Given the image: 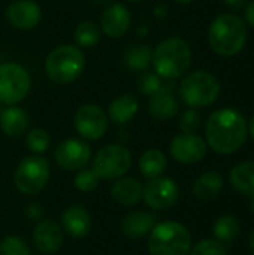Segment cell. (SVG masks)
<instances>
[{
  "mask_svg": "<svg viewBox=\"0 0 254 255\" xmlns=\"http://www.w3.org/2000/svg\"><path fill=\"white\" fill-rule=\"evenodd\" d=\"M202 126V118L196 109H187L180 118V128L183 133H196Z\"/></svg>",
  "mask_w": 254,
  "mask_h": 255,
  "instance_id": "836d02e7",
  "label": "cell"
},
{
  "mask_svg": "<svg viewBox=\"0 0 254 255\" xmlns=\"http://www.w3.org/2000/svg\"><path fill=\"white\" fill-rule=\"evenodd\" d=\"M85 69V55L81 48L66 43L54 48L45 60V72L48 78L60 85L76 81Z\"/></svg>",
  "mask_w": 254,
  "mask_h": 255,
  "instance_id": "277c9868",
  "label": "cell"
},
{
  "mask_svg": "<svg viewBox=\"0 0 254 255\" xmlns=\"http://www.w3.org/2000/svg\"><path fill=\"white\" fill-rule=\"evenodd\" d=\"M73 184L75 187L82 191V193H90V191H94L99 185V178L97 175L93 172V169H81L78 170L75 179H73Z\"/></svg>",
  "mask_w": 254,
  "mask_h": 255,
  "instance_id": "4dcf8cb0",
  "label": "cell"
},
{
  "mask_svg": "<svg viewBox=\"0 0 254 255\" xmlns=\"http://www.w3.org/2000/svg\"><path fill=\"white\" fill-rule=\"evenodd\" d=\"M130 22H132L130 12L121 3H114L109 7H106L100 18V25L103 33L114 39L124 36L130 28Z\"/></svg>",
  "mask_w": 254,
  "mask_h": 255,
  "instance_id": "2e32d148",
  "label": "cell"
},
{
  "mask_svg": "<svg viewBox=\"0 0 254 255\" xmlns=\"http://www.w3.org/2000/svg\"><path fill=\"white\" fill-rule=\"evenodd\" d=\"M100 39V30L91 19L81 21L75 28V42L81 48H91Z\"/></svg>",
  "mask_w": 254,
  "mask_h": 255,
  "instance_id": "83f0119b",
  "label": "cell"
},
{
  "mask_svg": "<svg viewBox=\"0 0 254 255\" xmlns=\"http://www.w3.org/2000/svg\"><path fill=\"white\" fill-rule=\"evenodd\" d=\"M169 151L175 161L181 164H196L207 157L208 145L196 133H181L172 139Z\"/></svg>",
  "mask_w": 254,
  "mask_h": 255,
  "instance_id": "4fadbf2b",
  "label": "cell"
},
{
  "mask_svg": "<svg viewBox=\"0 0 254 255\" xmlns=\"http://www.w3.org/2000/svg\"><path fill=\"white\" fill-rule=\"evenodd\" d=\"M40 6L33 0H15L6 7L7 21L19 30L34 28L40 22Z\"/></svg>",
  "mask_w": 254,
  "mask_h": 255,
  "instance_id": "5bb4252c",
  "label": "cell"
},
{
  "mask_svg": "<svg viewBox=\"0 0 254 255\" xmlns=\"http://www.w3.org/2000/svg\"><path fill=\"white\" fill-rule=\"evenodd\" d=\"M132 167V154L123 145L103 146L93 160V172L99 179H118L123 178Z\"/></svg>",
  "mask_w": 254,
  "mask_h": 255,
  "instance_id": "ba28073f",
  "label": "cell"
},
{
  "mask_svg": "<svg viewBox=\"0 0 254 255\" xmlns=\"http://www.w3.org/2000/svg\"><path fill=\"white\" fill-rule=\"evenodd\" d=\"M31 78L28 72L16 63L0 64V103L13 106L24 100L30 91Z\"/></svg>",
  "mask_w": 254,
  "mask_h": 255,
  "instance_id": "9c48e42d",
  "label": "cell"
},
{
  "mask_svg": "<svg viewBox=\"0 0 254 255\" xmlns=\"http://www.w3.org/2000/svg\"><path fill=\"white\" fill-rule=\"evenodd\" d=\"M249 126L243 114L225 108L214 111L207 121V145L217 154L229 155L237 152L247 140Z\"/></svg>",
  "mask_w": 254,
  "mask_h": 255,
  "instance_id": "6da1fadb",
  "label": "cell"
},
{
  "mask_svg": "<svg viewBox=\"0 0 254 255\" xmlns=\"http://www.w3.org/2000/svg\"><path fill=\"white\" fill-rule=\"evenodd\" d=\"M49 181V164L40 155L25 157L16 167L13 173L15 188L25 194L34 196L39 194Z\"/></svg>",
  "mask_w": 254,
  "mask_h": 255,
  "instance_id": "52a82bcc",
  "label": "cell"
},
{
  "mask_svg": "<svg viewBox=\"0 0 254 255\" xmlns=\"http://www.w3.org/2000/svg\"><path fill=\"white\" fill-rule=\"evenodd\" d=\"M229 182L237 193L254 200V161L237 164L229 173Z\"/></svg>",
  "mask_w": 254,
  "mask_h": 255,
  "instance_id": "44dd1931",
  "label": "cell"
},
{
  "mask_svg": "<svg viewBox=\"0 0 254 255\" xmlns=\"http://www.w3.org/2000/svg\"><path fill=\"white\" fill-rule=\"evenodd\" d=\"M166 157L160 149H148L139 158L141 175L147 179H156L162 176V173L166 170Z\"/></svg>",
  "mask_w": 254,
  "mask_h": 255,
  "instance_id": "d4e9b609",
  "label": "cell"
},
{
  "mask_svg": "<svg viewBox=\"0 0 254 255\" xmlns=\"http://www.w3.org/2000/svg\"><path fill=\"white\" fill-rule=\"evenodd\" d=\"M127 1H141V0H127Z\"/></svg>",
  "mask_w": 254,
  "mask_h": 255,
  "instance_id": "b9f144b4",
  "label": "cell"
},
{
  "mask_svg": "<svg viewBox=\"0 0 254 255\" xmlns=\"http://www.w3.org/2000/svg\"><path fill=\"white\" fill-rule=\"evenodd\" d=\"M178 108L180 106H178L177 99L165 87L159 90L157 93H154L153 96H150L148 112L153 118L159 121H168L174 118L178 112Z\"/></svg>",
  "mask_w": 254,
  "mask_h": 255,
  "instance_id": "ffe728a7",
  "label": "cell"
},
{
  "mask_svg": "<svg viewBox=\"0 0 254 255\" xmlns=\"http://www.w3.org/2000/svg\"><path fill=\"white\" fill-rule=\"evenodd\" d=\"M208 42L214 52L232 57L243 51L247 42V25L235 13L219 15L208 28Z\"/></svg>",
  "mask_w": 254,
  "mask_h": 255,
  "instance_id": "7a4b0ae2",
  "label": "cell"
},
{
  "mask_svg": "<svg viewBox=\"0 0 254 255\" xmlns=\"http://www.w3.org/2000/svg\"><path fill=\"white\" fill-rule=\"evenodd\" d=\"M189 255H226V248L216 239H204L190 250Z\"/></svg>",
  "mask_w": 254,
  "mask_h": 255,
  "instance_id": "1f68e13d",
  "label": "cell"
},
{
  "mask_svg": "<svg viewBox=\"0 0 254 255\" xmlns=\"http://www.w3.org/2000/svg\"><path fill=\"white\" fill-rule=\"evenodd\" d=\"M240 232H241L240 221L232 215H222L213 224L214 238H216V241H219L222 244L234 242L240 236Z\"/></svg>",
  "mask_w": 254,
  "mask_h": 255,
  "instance_id": "484cf974",
  "label": "cell"
},
{
  "mask_svg": "<svg viewBox=\"0 0 254 255\" xmlns=\"http://www.w3.org/2000/svg\"><path fill=\"white\" fill-rule=\"evenodd\" d=\"M223 190V178L217 172H205L202 173L193 185V194L198 200L211 202L214 200Z\"/></svg>",
  "mask_w": 254,
  "mask_h": 255,
  "instance_id": "603a6c76",
  "label": "cell"
},
{
  "mask_svg": "<svg viewBox=\"0 0 254 255\" xmlns=\"http://www.w3.org/2000/svg\"><path fill=\"white\" fill-rule=\"evenodd\" d=\"M192 235L186 226L177 221L156 224L148 235V251L151 255H189Z\"/></svg>",
  "mask_w": 254,
  "mask_h": 255,
  "instance_id": "5b68a950",
  "label": "cell"
},
{
  "mask_svg": "<svg viewBox=\"0 0 254 255\" xmlns=\"http://www.w3.org/2000/svg\"><path fill=\"white\" fill-rule=\"evenodd\" d=\"M220 90V82L213 73L207 70H196L181 81L178 93L189 108L198 109L213 105L219 99Z\"/></svg>",
  "mask_w": 254,
  "mask_h": 255,
  "instance_id": "8992f818",
  "label": "cell"
},
{
  "mask_svg": "<svg viewBox=\"0 0 254 255\" xmlns=\"http://www.w3.org/2000/svg\"><path fill=\"white\" fill-rule=\"evenodd\" d=\"M151 63L154 72L165 79L183 76L192 64V51L181 37H168L153 51Z\"/></svg>",
  "mask_w": 254,
  "mask_h": 255,
  "instance_id": "3957f363",
  "label": "cell"
},
{
  "mask_svg": "<svg viewBox=\"0 0 254 255\" xmlns=\"http://www.w3.org/2000/svg\"><path fill=\"white\" fill-rule=\"evenodd\" d=\"M249 133H250L252 139L254 140V115L252 117V120H250V124H249Z\"/></svg>",
  "mask_w": 254,
  "mask_h": 255,
  "instance_id": "f35d334b",
  "label": "cell"
},
{
  "mask_svg": "<svg viewBox=\"0 0 254 255\" xmlns=\"http://www.w3.org/2000/svg\"><path fill=\"white\" fill-rule=\"evenodd\" d=\"M0 255H31V251L21 238L6 236L0 242Z\"/></svg>",
  "mask_w": 254,
  "mask_h": 255,
  "instance_id": "f546056e",
  "label": "cell"
},
{
  "mask_svg": "<svg viewBox=\"0 0 254 255\" xmlns=\"http://www.w3.org/2000/svg\"><path fill=\"white\" fill-rule=\"evenodd\" d=\"M138 87H139V91H141L142 94L153 96L154 93H157L159 90L163 88V85H162V78H160L157 73L145 72V73L141 75Z\"/></svg>",
  "mask_w": 254,
  "mask_h": 255,
  "instance_id": "d6a6232c",
  "label": "cell"
},
{
  "mask_svg": "<svg viewBox=\"0 0 254 255\" xmlns=\"http://www.w3.org/2000/svg\"><path fill=\"white\" fill-rule=\"evenodd\" d=\"M156 226V218L150 212L135 211L121 221V233L129 239H142L151 233Z\"/></svg>",
  "mask_w": 254,
  "mask_h": 255,
  "instance_id": "ac0fdd59",
  "label": "cell"
},
{
  "mask_svg": "<svg viewBox=\"0 0 254 255\" xmlns=\"http://www.w3.org/2000/svg\"><path fill=\"white\" fill-rule=\"evenodd\" d=\"M76 131L88 140H99L108 130V115L97 105H82L75 114Z\"/></svg>",
  "mask_w": 254,
  "mask_h": 255,
  "instance_id": "8fae6325",
  "label": "cell"
},
{
  "mask_svg": "<svg viewBox=\"0 0 254 255\" xmlns=\"http://www.w3.org/2000/svg\"><path fill=\"white\" fill-rule=\"evenodd\" d=\"M151 57H153V52H151L150 46H147V45H135L126 52L124 63L130 70L142 72L151 64Z\"/></svg>",
  "mask_w": 254,
  "mask_h": 255,
  "instance_id": "4316f807",
  "label": "cell"
},
{
  "mask_svg": "<svg viewBox=\"0 0 254 255\" xmlns=\"http://www.w3.org/2000/svg\"><path fill=\"white\" fill-rule=\"evenodd\" d=\"M61 230L75 239L85 238L91 230V217L82 205H72L61 214Z\"/></svg>",
  "mask_w": 254,
  "mask_h": 255,
  "instance_id": "e0dca14e",
  "label": "cell"
},
{
  "mask_svg": "<svg viewBox=\"0 0 254 255\" xmlns=\"http://www.w3.org/2000/svg\"><path fill=\"white\" fill-rule=\"evenodd\" d=\"M0 127L9 137H19L25 133L28 127V115L24 109L18 106H9L1 112Z\"/></svg>",
  "mask_w": 254,
  "mask_h": 255,
  "instance_id": "7402d4cb",
  "label": "cell"
},
{
  "mask_svg": "<svg viewBox=\"0 0 254 255\" xmlns=\"http://www.w3.org/2000/svg\"><path fill=\"white\" fill-rule=\"evenodd\" d=\"M33 244L36 250L42 254H54L63 245V230L61 227L51 221H40L33 230Z\"/></svg>",
  "mask_w": 254,
  "mask_h": 255,
  "instance_id": "9a60e30c",
  "label": "cell"
},
{
  "mask_svg": "<svg viewBox=\"0 0 254 255\" xmlns=\"http://www.w3.org/2000/svg\"><path fill=\"white\" fill-rule=\"evenodd\" d=\"M225 3L231 7V9H241L246 4V0H225Z\"/></svg>",
  "mask_w": 254,
  "mask_h": 255,
  "instance_id": "8d00e7d4",
  "label": "cell"
},
{
  "mask_svg": "<svg viewBox=\"0 0 254 255\" xmlns=\"http://www.w3.org/2000/svg\"><path fill=\"white\" fill-rule=\"evenodd\" d=\"M180 197V190L175 181L171 178L150 179L142 190V199L145 205L154 211H165L172 208Z\"/></svg>",
  "mask_w": 254,
  "mask_h": 255,
  "instance_id": "30bf717a",
  "label": "cell"
},
{
  "mask_svg": "<svg viewBox=\"0 0 254 255\" xmlns=\"http://www.w3.org/2000/svg\"><path fill=\"white\" fill-rule=\"evenodd\" d=\"M174 1H177V3H181V4H187V3H192L193 0H174Z\"/></svg>",
  "mask_w": 254,
  "mask_h": 255,
  "instance_id": "ab89813d",
  "label": "cell"
},
{
  "mask_svg": "<svg viewBox=\"0 0 254 255\" xmlns=\"http://www.w3.org/2000/svg\"><path fill=\"white\" fill-rule=\"evenodd\" d=\"M138 100L132 94H121L115 97L108 106V117L117 124H126L138 112Z\"/></svg>",
  "mask_w": 254,
  "mask_h": 255,
  "instance_id": "cb8c5ba5",
  "label": "cell"
},
{
  "mask_svg": "<svg viewBox=\"0 0 254 255\" xmlns=\"http://www.w3.org/2000/svg\"><path fill=\"white\" fill-rule=\"evenodd\" d=\"M142 184L135 178H118L111 187V197L121 206H133L142 200Z\"/></svg>",
  "mask_w": 254,
  "mask_h": 255,
  "instance_id": "d6986e66",
  "label": "cell"
},
{
  "mask_svg": "<svg viewBox=\"0 0 254 255\" xmlns=\"http://www.w3.org/2000/svg\"><path fill=\"white\" fill-rule=\"evenodd\" d=\"M25 142H27L28 149L33 154L39 155V154H43L49 148L51 137H49L46 130H43V128H33V130H30L27 133Z\"/></svg>",
  "mask_w": 254,
  "mask_h": 255,
  "instance_id": "f1b7e54d",
  "label": "cell"
},
{
  "mask_svg": "<svg viewBox=\"0 0 254 255\" xmlns=\"http://www.w3.org/2000/svg\"><path fill=\"white\" fill-rule=\"evenodd\" d=\"M244 18H246L247 24L254 28V0H252V1L247 4L246 12H244Z\"/></svg>",
  "mask_w": 254,
  "mask_h": 255,
  "instance_id": "d590c367",
  "label": "cell"
},
{
  "mask_svg": "<svg viewBox=\"0 0 254 255\" xmlns=\"http://www.w3.org/2000/svg\"><path fill=\"white\" fill-rule=\"evenodd\" d=\"M25 215L31 220V221H37L42 218L43 215V209L39 203H30L27 208H25Z\"/></svg>",
  "mask_w": 254,
  "mask_h": 255,
  "instance_id": "e575fe53",
  "label": "cell"
},
{
  "mask_svg": "<svg viewBox=\"0 0 254 255\" xmlns=\"http://www.w3.org/2000/svg\"><path fill=\"white\" fill-rule=\"evenodd\" d=\"M250 211L254 214V200H252V205H250Z\"/></svg>",
  "mask_w": 254,
  "mask_h": 255,
  "instance_id": "60d3db41",
  "label": "cell"
},
{
  "mask_svg": "<svg viewBox=\"0 0 254 255\" xmlns=\"http://www.w3.org/2000/svg\"><path fill=\"white\" fill-rule=\"evenodd\" d=\"M54 158L61 169L78 172L87 167L91 158V148L81 139H66L57 145Z\"/></svg>",
  "mask_w": 254,
  "mask_h": 255,
  "instance_id": "7c38bea8",
  "label": "cell"
},
{
  "mask_svg": "<svg viewBox=\"0 0 254 255\" xmlns=\"http://www.w3.org/2000/svg\"><path fill=\"white\" fill-rule=\"evenodd\" d=\"M249 245H250V251H252V254L254 255V229H253V232L250 233V238H249Z\"/></svg>",
  "mask_w": 254,
  "mask_h": 255,
  "instance_id": "74e56055",
  "label": "cell"
}]
</instances>
